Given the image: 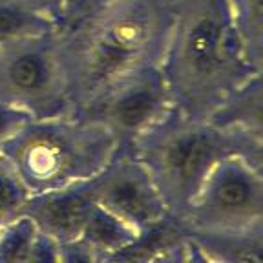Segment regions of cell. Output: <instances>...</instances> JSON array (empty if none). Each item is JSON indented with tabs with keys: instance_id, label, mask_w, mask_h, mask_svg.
<instances>
[{
	"instance_id": "1",
	"label": "cell",
	"mask_w": 263,
	"mask_h": 263,
	"mask_svg": "<svg viewBox=\"0 0 263 263\" xmlns=\"http://www.w3.org/2000/svg\"><path fill=\"white\" fill-rule=\"evenodd\" d=\"M161 70L172 106L206 119L229 91L258 70L249 62L229 0H174Z\"/></svg>"
},
{
	"instance_id": "16",
	"label": "cell",
	"mask_w": 263,
	"mask_h": 263,
	"mask_svg": "<svg viewBox=\"0 0 263 263\" xmlns=\"http://www.w3.org/2000/svg\"><path fill=\"white\" fill-rule=\"evenodd\" d=\"M29 190L8 159L0 154V227L21 216Z\"/></svg>"
},
{
	"instance_id": "11",
	"label": "cell",
	"mask_w": 263,
	"mask_h": 263,
	"mask_svg": "<svg viewBox=\"0 0 263 263\" xmlns=\"http://www.w3.org/2000/svg\"><path fill=\"white\" fill-rule=\"evenodd\" d=\"M206 121L223 130L245 132L263 139V71L229 91Z\"/></svg>"
},
{
	"instance_id": "4",
	"label": "cell",
	"mask_w": 263,
	"mask_h": 263,
	"mask_svg": "<svg viewBox=\"0 0 263 263\" xmlns=\"http://www.w3.org/2000/svg\"><path fill=\"white\" fill-rule=\"evenodd\" d=\"M115 150L106 128L79 115L29 119L0 146L29 194L91 179Z\"/></svg>"
},
{
	"instance_id": "17",
	"label": "cell",
	"mask_w": 263,
	"mask_h": 263,
	"mask_svg": "<svg viewBox=\"0 0 263 263\" xmlns=\"http://www.w3.org/2000/svg\"><path fill=\"white\" fill-rule=\"evenodd\" d=\"M117 2H121V0H68L64 11L57 21V29L59 31H70L86 18L97 15L99 11H103Z\"/></svg>"
},
{
	"instance_id": "6",
	"label": "cell",
	"mask_w": 263,
	"mask_h": 263,
	"mask_svg": "<svg viewBox=\"0 0 263 263\" xmlns=\"http://www.w3.org/2000/svg\"><path fill=\"white\" fill-rule=\"evenodd\" d=\"M170 106L161 62H148L115 79L73 115L106 128L117 148H130Z\"/></svg>"
},
{
	"instance_id": "7",
	"label": "cell",
	"mask_w": 263,
	"mask_h": 263,
	"mask_svg": "<svg viewBox=\"0 0 263 263\" xmlns=\"http://www.w3.org/2000/svg\"><path fill=\"white\" fill-rule=\"evenodd\" d=\"M190 229H245L263 223V164L230 156L214 166L186 210Z\"/></svg>"
},
{
	"instance_id": "3",
	"label": "cell",
	"mask_w": 263,
	"mask_h": 263,
	"mask_svg": "<svg viewBox=\"0 0 263 263\" xmlns=\"http://www.w3.org/2000/svg\"><path fill=\"white\" fill-rule=\"evenodd\" d=\"M130 150L152 176L168 214L183 219L203 181L225 157L243 156L263 164V139L223 130L176 106L144 130Z\"/></svg>"
},
{
	"instance_id": "14",
	"label": "cell",
	"mask_w": 263,
	"mask_h": 263,
	"mask_svg": "<svg viewBox=\"0 0 263 263\" xmlns=\"http://www.w3.org/2000/svg\"><path fill=\"white\" fill-rule=\"evenodd\" d=\"M229 8L247 59L263 70V0H229Z\"/></svg>"
},
{
	"instance_id": "8",
	"label": "cell",
	"mask_w": 263,
	"mask_h": 263,
	"mask_svg": "<svg viewBox=\"0 0 263 263\" xmlns=\"http://www.w3.org/2000/svg\"><path fill=\"white\" fill-rule=\"evenodd\" d=\"M88 189L99 206L132 225L137 232L159 223L168 216V209L144 164L130 148H117Z\"/></svg>"
},
{
	"instance_id": "18",
	"label": "cell",
	"mask_w": 263,
	"mask_h": 263,
	"mask_svg": "<svg viewBox=\"0 0 263 263\" xmlns=\"http://www.w3.org/2000/svg\"><path fill=\"white\" fill-rule=\"evenodd\" d=\"M29 119L33 117H29L26 111L6 103L4 99H0V146L11 136H15Z\"/></svg>"
},
{
	"instance_id": "13",
	"label": "cell",
	"mask_w": 263,
	"mask_h": 263,
	"mask_svg": "<svg viewBox=\"0 0 263 263\" xmlns=\"http://www.w3.org/2000/svg\"><path fill=\"white\" fill-rule=\"evenodd\" d=\"M139 236L136 229L106 209L93 203L88 221L77 241L84 247L91 263L110 261Z\"/></svg>"
},
{
	"instance_id": "2",
	"label": "cell",
	"mask_w": 263,
	"mask_h": 263,
	"mask_svg": "<svg viewBox=\"0 0 263 263\" xmlns=\"http://www.w3.org/2000/svg\"><path fill=\"white\" fill-rule=\"evenodd\" d=\"M170 29L163 0H121L64 35L73 84V114L93 95L148 62H161Z\"/></svg>"
},
{
	"instance_id": "19",
	"label": "cell",
	"mask_w": 263,
	"mask_h": 263,
	"mask_svg": "<svg viewBox=\"0 0 263 263\" xmlns=\"http://www.w3.org/2000/svg\"><path fill=\"white\" fill-rule=\"evenodd\" d=\"M0 2H9V4L22 6V8L31 9L35 13H41V15L51 18L55 24L68 4V0H0Z\"/></svg>"
},
{
	"instance_id": "12",
	"label": "cell",
	"mask_w": 263,
	"mask_h": 263,
	"mask_svg": "<svg viewBox=\"0 0 263 263\" xmlns=\"http://www.w3.org/2000/svg\"><path fill=\"white\" fill-rule=\"evenodd\" d=\"M59 249L24 214L0 227V263H61Z\"/></svg>"
},
{
	"instance_id": "5",
	"label": "cell",
	"mask_w": 263,
	"mask_h": 263,
	"mask_svg": "<svg viewBox=\"0 0 263 263\" xmlns=\"http://www.w3.org/2000/svg\"><path fill=\"white\" fill-rule=\"evenodd\" d=\"M0 99L33 119L73 115V84L59 29L0 48Z\"/></svg>"
},
{
	"instance_id": "9",
	"label": "cell",
	"mask_w": 263,
	"mask_h": 263,
	"mask_svg": "<svg viewBox=\"0 0 263 263\" xmlns=\"http://www.w3.org/2000/svg\"><path fill=\"white\" fill-rule=\"evenodd\" d=\"M93 203L88 181H82L62 189L29 194L22 214L35 223L42 234L59 245H66L82 234Z\"/></svg>"
},
{
	"instance_id": "15",
	"label": "cell",
	"mask_w": 263,
	"mask_h": 263,
	"mask_svg": "<svg viewBox=\"0 0 263 263\" xmlns=\"http://www.w3.org/2000/svg\"><path fill=\"white\" fill-rule=\"evenodd\" d=\"M57 29L51 18L22 6L0 2V48Z\"/></svg>"
},
{
	"instance_id": "10",
	"label": "cell",
	"mask_w": 263,
	"mask_h": 263,
	"mask_svg": "<svg viewBox=\"0 0 263 263\" xmlns=\"http://www.w3.org/2000/svg\"><path fill=\"white\" fill-rule=\"evenodd\" d=\"M189 238L201 251L205 261L221 263H261L263 261V223L245 229L186 230Z\"/></svg>"
}]
</instances>
